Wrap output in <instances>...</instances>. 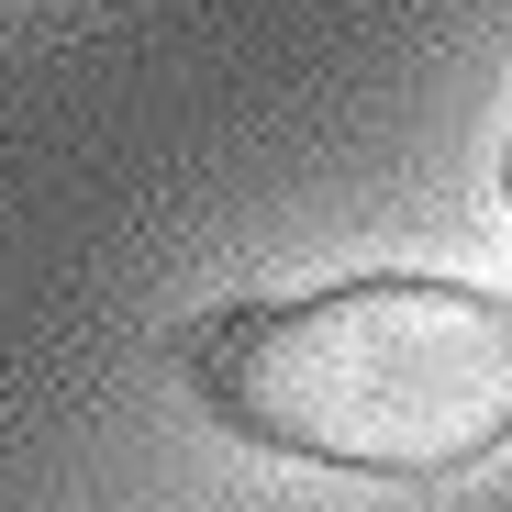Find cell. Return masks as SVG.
<instances>
[{
	"instance_id": "6da1fadb",
	"label": "cell",
	"mask_w": 512,
	"mask_h": 512,
	"mask_svg": "<svg viewBox=\"0 0 512 512\" xmlns=\"http://www.w3.org/2000/svg\"><path fill=\"white\" fill-rule=\"evenodd\" d=\"M190 379L234 435L279 457L446 479L512 446V290L346 279L312 301L223 312L190 334Z\"/></svg>"
},
{
	"instance_id": "7a4b0ae2",
	"label": "cell",
	"mask_w": 512,
	"mask_h": 512,
	"mask_svg": "<svg viewBox=\"0 0 512 512\" xmlns=\"http://www.w3.org/2000/svg\"><path fill=\"white\" fill-rule=\"evenodd\" d=\"M501 201H512V156H501Z\"/></svg>"
}]
</instances>
